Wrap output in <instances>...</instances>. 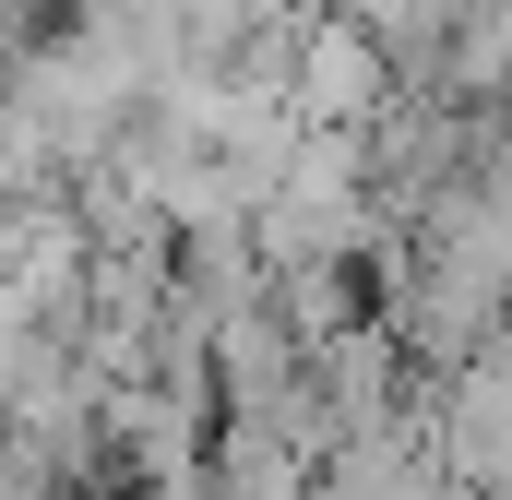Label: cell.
Listing matches in <instances>:
<instances>
[{"label": "cell", "instance_id": "obj_1", "mask_svg": "<svg viewBox=\"0 0 512 500\" xmlns=\"http://www.w3.org/2000/svg\"><path fill=\"white\" fill-rule=\"evenodd\" d=\"M286 96H298L310 131H370L382 96H393V48L358 24V12L310 0V12H298V72H286Z\"/></svg>", "mask_w": 512, "mask_h": 500}, {"label": "cell", "instance_id": "obj_2", "mask_svg": "<svg viewBox=\"0 0 512 500\" xmlns=\"http://www.w3.org/2000/svg\"><path fill=\"white\" fill-rule=\"evenodd\" d=\"M441 84L465 108H512V0H465L441 36Z\"/></svg>", "mask_w": 512, "mask_h": 500}, {"label": "cell", "instance_id": "obj_3", "mask_svg": "<svg viewBox=\"0 0 512 500\" xmlns=\"http://www.w3.org/2000/svg\"><path fill=\"white\" fill-rule=\"evenodd\" d=\"M0 500H72V489H60L36 453H12V441H0Z\"/></svg>", "mask_w": 512, "mask_h": 500}]
</instances>
